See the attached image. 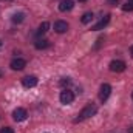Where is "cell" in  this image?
Wrapping results in <instances>:
<instances>
[{"mask_svg":"<svg viewBox=\"0 0 133 133\" xmlns=\"http://www.w3.org/2000/svg\"><path fill=\"white\" fill-rule=\"evenodd\" d=\"M96 111H98V107H96V104L90 102V104H87V105L82 108V111L77 115V118L74 119V122H82V121H85V119H88V118L95 116V115H96Z\"/></svg>","mask_w":133,"mask_h":133,"instance_id":"obj_1","label":"cell"},{"mask_svg":"<svg viewBox=\"0 0 133 133\" xmlns=\"http://www.w3.org/2000/svg\"><path fill=\"white\" fill-rule=\"evenodd\" d=\"M26 116H28V113H26V110L25 108H16L14 111H12V119L16 121V122H22V121H25L26 119Z\"/></svg>","mask_w":133,"mask_h":133,"instance_id":"obj_2","label":"cell"},{"mask_svg":"<svg viewBox=\"0 0 133 133\" xmlns=\"http://www.w3.org/2000/svg\"><path fill=\"white\" fill-rule=\"evenodd\" d=\"M59 99H61V102H62V104L68 105V104H71V102L74 101V93H73L71 90H64V91H61Z\"/></svg>","mask_w":133,"mask_h":133,"instance_id":"obj_3","label":"cell"},{"mask_svg":"<svg viewBox=\"0 0 133 133\" xmlns=\"http://www.w3.org/2000/svg\"><path fill=\"white\" fill-rule=\"evenodd\" d=\"M125 70V62L124 61H111L110 62V71L113 73H122Z\"/></svg>","mask_w":133,"mask_h":133,"instance_id":"obj_4","label":"cell"},{"mask_svg":"<svg viewBox=\"0 0 133 133\" xmlns=\"http://www.w3.org/2000/svg\"><path fill=\"white\" fill-rule=\"evenodd\" d=\"M110 93H111V85L110 84H102L101 85V90H99V99L102 102L107 101L108 96H110Z\"/></svg>","mask_w":133,"mask_h":133,"instance_id":"obj_5","label":"cell"},{"mask_svg":"<svg viewBox=\"0 0 133 133\" xmlns=\"http://www.w3.org/2000/svg\"><path fill=\"white\" fill-rule=\"evenodd\" d=\"M9 66H11V68H12L14 71H20V70H23V68L26 66V62H25V59L16 57V59H12V61H11Z\"/></svg>","mask_w":133,"mask_h":133,"instance_id":"obj_6","label":"cell"},{"mask_svg":"<svg viewBox=\"0 0 133 133\" xmlns=\"http://www.w3.org/2000/svg\"><path fill=\"white\" fill-rule=\"evenodd\" d=\"M37 82H39V79H37L36 76H25V77L22 79V85L26 87V88H33V87H36Z\"/></svg>","mask_w":133,"mask_h":133,"instance_id":"obj_7","label":"cell"},{"mask_svg":"<svg viewBox=\"0 0 133 133\" xmlns=\"http://www.w3.org/2000/svg\"><path fill=\"white\" fill-rule=\"evenodd\" d=\"M68 23L66 22H64V20H57L56 23H54V31L56 33H59V34H64V33H66L68 31Z\"/></svg>","mask_w":133,"mask_h":133,"instance_id":"obj_8","label":"cell"},{"mask_svg":"<svg viewBox=\"0 0 133 133\" xmlns=\"http://www.w3.org/2000/svg\"><path fill=\"white\" fill-rule=\"evenodd\" d=\"M73 6H74V2H73V0H62V2L59 3V11H62V12L71 11Z\"/></svg>","mask_w":133,"mask_h":133,"instance_id":"obj_9","label":"cell"},{"mask_svg":"<svg viewBox=\"0 0 133 133\" xmlns=\"http://www.w3.org/2000/svg\"><path fill=\"white\" fill-rule=\"evenodd\" d=\"M108 22H110V16H105L104 19H101L99 22H98V23H96V25L93 26V30H95V31H99V30L105 28V26L108 25Z\"/></svg>","mask_w":133,"mask_h":133,"instance_id":"obj_10","label":"cell"},{"mask_svg":"<svg viewBox=\"0 0 133 133\" xmlns=\"http://www.w3.org/2000/svg\"><path fill=\"white\" fill-rule=\"evenodd\" d=\"M34 46H36L37 50H45V48H48V46H50V42H48L46 39H39V40H36Z\"/></svg>","mask_w":133,"mask_h":133,"instance_id":"obj_11","label":"cell"},{"mask_svg":"<svg viewBox=\"0 0 133 133\" xmlns=\"http://www.w3.org/2000/svg\"><path fill=\"white\" fill-rule=\"evenodd\" d=\"M11 20H12L14 23H22V22L25 20V14H23V12H14L12 17H11Z\"/></svg>","mask_w":133,"mask_h":133,"instance_id":"obj_12","label":"cell"},{"mask_svg":"<svg viewBox=\"0 0 133 133\" xmlns=\"http://www.w3.org/2000/svg\"><path fill=\"white\" fill-rule=\"evenodd\" d=\"M48 28H50V23H48V22H42V23H40V26H39V30H37V36L45 34L46 31H48Z\"/></svg>","mask_w":133,"mask_h":133,"instance_id":"obj_13","label":"cell"},{"mask_svg":"<svg viewBox=\"0 0 133 133\" xmlns=\"http://www.w3.org/2000/svg\"><path fill=\"white\" fill-rule=\"evenodd\" d=\"M93 17H95V16H93V12H85V14L81 17V22L87 25V23H90V22L93 20Z\"/></svg>","mask_w":133,"mask_h":133,"instance_id":"obj_14","label":"cell"},{"mask_svg":"<svg viewBox=\"0 0 133 133\" xmlns=\"http://www.w3.org/2000/svg\"><path fill=\"white\" fill-rule=\"evenodd\" d=\"M124 11H133V2H127L125 5H122Z\"/></svg>","mask_w":133,"mask_h":133,"instance_id":"obj_15","label":"cell"},{"mask_svg":"<svg viewBox=\"0 0 133 133\" xmlns=\"http://www.w3.org/2000/svg\"><path fill=\"white\" fill-rule=\"evenodd\" d=\"M59 84H61L62 87H65V85H66V87H68V85L71 84V79H70V77H62V81H61Z\"/></svg>","mask_w":133,"mask_h":133,"instance_id":"obj_16","label":"cell"},{"mask_svg":"<svg viewBox=\"0 0 133 133\" xmlns=\"http://www.w3.org/2000/svg\"><path fill=\"white\" fill-rule=\"evenodd\" d=\"M0 133H14V130L11 127H2L0 129Z\"/></svg>","mask_w":133,"mask_h":133,"instance_id":"obj_17","label":"cell"},{"mask_svg":"<svg viewBox=\"0 0 133 133\" xmlns=\"http://www.w3.org/2000/svg\"><path fill=\"white\" fill-rule=\"evenodd\" d=\"M127 132H129V133H133V125H130V127H129V130H127Z\"/></svg>","mask_w":133,"mask_h":133,"instance_id":"obj_18","label":"cell"},{"mask_svg":"<svg viewBox=\"0 0 133 133\" xmlns=\"http://www.w3.org/2000/svg\"><path fill=\"white\" fill-rule=\"evenodd\" d=\"M118 0H108V3H116Z\"/></svg>","mask_w":133,"mask_h":133,"instance_id":"obj_19","label":"cell"},{"mask_svg":"<svg viewBox=\"0 0 133 133\" xmlns=\"http://www.w3.org/2000/svg\"><path fill=\"white\" fill-rule=\"evenodd\" d=\"M130 54L133 56V45H132V48H130Z\"/></svg>","mask_w":133,"mask_h":133,"instance_id":"obj_20","label":"cell"},{"mask_svg":"<svg viewBox=\"0 0 133 133\" xmlns=\"http://www.w3.org/2000/svg\"><path fill=\"white\" fill-rule=\"evenodd\" d=\"M79 2H87V0H79Z\"/></svg>","mask_w":133,"mask_h":133,"instance_id":"obj_21","label":"cell"},{"mask_svg":"<svg viewBox=\"0 0 133 133\" xmlns=\"http://www.w3.org/2000/svg\"><path fill=\"white\" fill-rule=\"evenodd\" d=\"M0 46H2V40H0Z\"/></svg>","mask_w":133,"mask_h":133,"instance_id":"obj_22","label":"cell"},{"mask_svg":"<svg viewBox=\"0 0 133 133\" xmlns=\"http://www.w3.org/2000/svg\"><path fill=\"white\" fill-rule=\"evenodd\" d=\"M129 2H133V0H129Z\"/></svg>","mask_w":133,"mask_h":133,"instance_id":"obj_23","label":"cell"},{"mask_svg":"<svg viewBox=\"0 0 133 133\" xmlns=\"http://www.w3.org/2000/svg\"><path fill=\"white\" fill-rule=\"evenodd\" d=\"M132 98H133V93H132Z\"/></svg>","mask_w":133,"mask_h":133,"instance_id":"obj_24","label":"cell"},{"mask_svg":"<svg viewBox=\"0 0 133 133\" xmlns=\"http://www.w3.org/2000/svg\"><path fill=\"white\" fill-rule=\"evenodd\" d=\"M0 76H2V73H0Z\"/></svg>","mask_w":133,"mask_h":133,"instance_id":"obj_25","label":"cell"}]
</instances>
